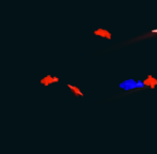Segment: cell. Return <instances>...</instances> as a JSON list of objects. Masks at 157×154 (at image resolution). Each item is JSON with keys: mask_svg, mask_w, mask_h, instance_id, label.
Instances as JSON below:
<instances>
[{"mask_svg": "<svg viewBox=\"0 0 157 154\" xmlns=\"http://www.w3.org/2000/svg\"><path fill=\"white\" fill-rule=\"evenodd\" d=\"M59 81H60V79L58 78V76H56L54 73H52V72L47 73L44 77H42V79H41V83L44 87H47V86H50L55 83H59Z\"/></svg>", "mask_w": 157, "mask_h": 154, "instance_id": "1", "label": "cell"}, {"mask_svg": "<svg viewBox=\"0 0 157 154\" xmlns=\"http://www.w3.org/2000/svg\"><path fill=\"white\" fill-rule=\"evenodd\" d=\"M93 33L95 34L96 37H101V38H105V39H108V40H111V32L108 31L106 29H103V28H99V29H96L93 31Z\"/></svg>", "mask_w": 157, "mask_h": 154, "instance_id": "2", "label": "cell"}, {"mask_svg": "<svg viewBox=\"0 0 157 154\" xmlns=\"http://www.w3.org/2000/svg\"><path fill=\"white\" fill-rule=\"evenodd\" d=\"M66 87H67L68 89H70L71 91H72L73 93L75 94V96H83V93L80 91V90H79V88H77V87H75V86H73L72 83H66Z\"/></svg>", "mask_w": 157, "mask_h": 154, "instance_id": "3", "label": "cell"}]
</instances>
